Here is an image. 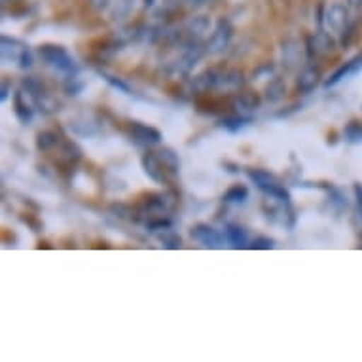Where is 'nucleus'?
<instances>
[{
    "label": "nucleus",
    "mask_w": 362,
    "mask_h": 362,
    "mask_svg": "<svg viewBox=\"0 0 362 362\" xmlns=\"http://www.w3.org/2000/svg\"><path fill=\"white\" fill-rule=\"evenodd\" d=\"M40 55L48 61L49 65L57 66L59 71H72V69H74V61L69 57V54H66L65 49L48 46V48L40 49Z\"/></svg>",
    "instance_id": "1"
},
{
    "label": "nucleus",
    "mask_w": 362,
    "mask_h": 362,
    "mask_svg": "<svg viewBox=\"0 0 362 362\" xmlns=\"http://www.w3.org/2000/svg\"><path fill=\"white\" fill-rule=\"evenodd\" d=\"M192 238L197 239L202 245H207V247H218L220 245V235L209 226H197L192 232Z\"/></svg>",
    "instance_id": "2"
},
{
    "label": "nucleus",
    "mask_w": 362,
    "mask_h": 362,
    "mask_svg": "<svg viewBox=\"0 0 362 362\" xmlns=\"http://www.w3.org/2000/svg\"><path fill=\"white\" fill-rule=\"evenodd\" d=\"M345 18H347V12H345V8L341 4H332L328 8L327 21L332 29H341L345 25Z\"/></svg>",
    "instance_id": "3"
},
{
    "label": "nucleus",
    "mask_w": 362,
    "mask_h": 362,
    "mask_svg": "<svg viewBox=\"0 0 362 362\" xmlns=\"http://www.w3.org/2000/svg\"><path fill=\"white\" fill-rule=\"evenodd\" d=\"M226 235H228V241L233 245V247H243L247 243V233L238 228V226H228L226 230Z\"/></svg>",
    "instance_id": "4"
},
{
    "label": "nucleus",
    "mask_w": 362,
    "mask_h": 362,
    "mask_svg": "<svg viewBox=\"0 0 362 362\" xmlns=\"http://www.w3.org/2000/svg\"><path fill=\"white\" fill-rule=\"evenodd\" d=\"M135 129H137L139 137L143 139V141H150V143H158L160 141V133L152 127H146V125L137 124L135 125Z\"/></svg>",
    "instance_id": "5"
},
{
    "label": "nucleus",
    "mask_w": 362,
    "mask_h": 362,
    "mask_svg": "<svg viewBox=\"0 0 362 362\" xmlns=\"http://www.w3.org/2000/svg\"><path fill=\"white\" fill-rule=\"evenodd\" d=\"M247 196H249L247 188H243V186H233V188H230L228 194H226V199H228V202H245Z\"/></svg>",
    "instance_id": "6"
},
{
    "label": "nucleus",
    "mask_w": 362,
    "mask_h": 362,
    "mask_svg": "<svg viewBox=\"0 0 362 362\" xmlns=\"http://www.w3.org/2000/svg\"><path fill=\"white\" fill-rule=\"evenodd\" d=\"M144 167H146V173H148L150 177L154 178V180H161V175L158 171V160H156L154 156H146L144 158Z\"/></svg>",
    "instance_id": "7"
},
{
    "label": "nucleus",
    "mask_w": 362,
    "mask_h": 362,
    "mask_svg": "<svg viewBox=\"0 0 362 362\" xmlns=\"http://www.w3.org/2000/svg\"><path fill=\"white\" fill-rule=\"evenodd\" d=\"M16 114H18V118L21 119V122H30V118H33V112L29 110V107H25V105H21V97H16Z\"/></svg>",
    "instance_id": "8"
},
{
    "label": "nucleus",
    "mask_w": 362,
    "mask_h": 362,
    "mask_svg": "<svg viewBox=\"0 0 362 362\" xmlns=\"http://www.w3.org/2000/svg\"><path fill=\"white\" fill-rule=\"evenodd\" d=\"M317 72L315 71H308V72H303V76L300 78V83H298V88H302V89H311L315 86V82H317Z\"/></svg>",
    "instance_id": "9"
},
{
    "label": "nucleus",
    "mask_w": 362,
    "mask_h": 362,
    "mask_svg": "<svg viewBox=\"0 0 362 362\" xmlns=\"http://www.w3.org/2000/svg\"><path fill=\"white\" fill-rule=\"evenodd\" d=\"M160 158H161V161L165 163V165L171 167V171H175V169L178 167L177 158H175V154H173L171 150H163V152H160Z\"/></svg>",
    "instance_id": "10"
},
{
    "label": "nucleus",
    "mask_w": 362,
    "mask_h": 362,
    "mask_svg": "<svg viewBox=\"0 0 362 362\" xmlns=\"http://www.w3.org/2000/svg\"><path fill=\"white\" fill-rule=\"evenodd\" d=\"M252 247L255 249H272V239H256Z\"/></svg>",
    "instance_id": "11"
},
{
    "label": "nucleus",
    "mask_w": 362,
    "mask_h": 362,
    "mask_svg": "<svg viewBox=\"0 0 362 362\" xmlns=\"http://www.w3.org/2000/svg\"><path fill=\"white\" fill-rule=\"evenodd\" d=\"M347 2H349V4H351V6H353V8L362 6V0H347Z\"/></svg>",
    "instance_id": "12"
}]
</instances>
